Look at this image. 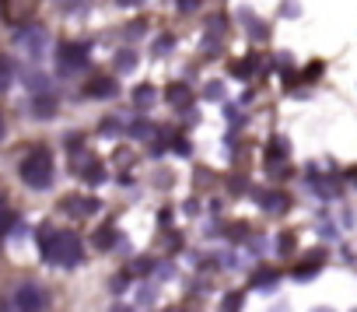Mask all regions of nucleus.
I'll return each mask as SVG.
<instances>
[{
  "label": "nucleus",
  "instance_id": "obj_1",
  "mask_svg": "<svg viewBox=\"0 0 357 312\" xmlns=\"http://www.w3.org/2000/svg\"><path fill=\"white\" fill-rule=\"evenodd\" d=\"M39 246H43L46 263H56V267H77L81 263V239L74 232H53L50 225H43Z\"/></svg>",
  "mask_w": 357,
  "mask_h": 312
},
{
  "label": "nucleus",
  "instance_id": "obj_2",
  "mask_svg": "<svg viewBox=\"0 0 357 312\" xmlns=\"http://www.w3.org/2000/svg\"><path fill=\"white\" fill-rule=\"evenodd\" d=\"M18 176L25 179V186H32V190H50L53 186V158L46 151H32V154H25L22 158V165H18Z\"/></svg>",
  "mask_w": 357,
  "mask_h": 312
},
{
  "label": "nucleus",
  "instance_id": "obj_3",
  "mask_svg": "<svg viewBox=\"0 0 357 312\" xmlns=\"http://www.w3.org/2000/svg\"><path fill=\"white\" fill-rule=\"evenodd\" d=\"M11 305H15V312H46L50 295H46V288H43V284L25 281V284H18V288H15Z\"/></svg>",
  "mask_w": 357,
  "mask_h": 312
},
{
  "label": "nucleus",
  "instance_id": "obj_4",
  "mask_svg": "<svg viewBox=\"0 0 357 312\" xmlns=\"http://www.w3.org/2000/svg\"><path fill=\"white\" fill-rule=\"evenodd\" d=\"M15 46H18L29 60H43L46 50H50V36H46L43 25H25V29L15 36Z\"/></svg>",
  "mask_w": 357,
  "mask_h": 312
},
{
  "label": "nucleus",
  "instance_id": "obj_5",
  "mask_svg": "<svg viewBox=\"0 0 357 312\" xmlns=\"http://www.w3.org/2000/svg\"><path fill=\"white\" fill-rule=\"evenodd\" d=\"M98 211V200L95 197H67L63 200V214H70V218H88V214H95Z\"/></svg>",
  "mask_w": 357,
  "mask_h": 312
},
{
  "label": "nucleus",
  "instance_id": "obj_6",
  "mask_svg": "<svg viewBox=\"0 0 357 312\" xmlns=\"http://www.w3.org/2000/svg\"><path fill=\"white\" fill-rule=\"evenodd\" d=\"M84 64H88L84 46H63L60 50V70H81Z\"/></svg>",
  "mask_w": 357,
  "mask_h": 312
},
{
  "label": "nucleus",
  "instance_id": "obj_7",
  "mask_svg": "<svg viewBox=\"0 0 357 312\" xmlns=\"http://www.w3.org/2000/svg\"><path fill=\"white\" fill-rule=\"evenodd\" d=\"M116 91H119V84L112 77H91L84 84V95H91V98H112Z\"/></svg>",
  "mask_w": 357,
  "mask_h": 312
},
{
  "label": "nucleus",
  "instance_id": "obj_8",
  "mask_svg": "<svg viewBox=\"0 0 357 312\" xmlns=\"http://www.w3.org/2000/svg\"><path fill=\"white\" fill-rule=\"evenodd\" d=\"M56 109H60V102H56L53 95H36V98H32V105H29V112H32L36 119H53V116H56Z\"/></svg>",
  "mask_w": 357,
  "mask_h": 312
},
{
  "label": "nucleus",
  "instance_id": "obj_9",
  "mask_svg": "<svg viewBox=\"0 0 357 312\" xmlns=\"http://www.w3.org/2000/svg\"><path fill=\"white\" fill-rule=\"evenodd\" d=\"M11 84H15V64H11V57H0V95Z\"/></svg>",
  "mask_w": 357,
  "mask_h": 312
},
{
  "label": "nucleus",
  "instance_id": "obj_10",
  "mask_svg": "<svg viewBox=\"0 0 357 312\" xmlns=\"http://www.w3.org/2000/svg\"><path fill=\"white\" fill-rule=\"evenodd\" d=\"M319 263H322V253H315V256H312L308 263H301L294 277H298V281H308V277H315V267H319Z\"/></svg>",
  "mask_w": 357,
  "mask_h": 312
},
{
  "label": "nucleus",
  "instance_id": "obj_11",
  "mask_svg": "<svg viewBox=\"0 0 357 312\" xmlns=\"http://www.w3.org/2000/svg\"><path fill=\"white\" fill-rule=\"evenodd\" d=\"M77 172H81V176H84V179H91V183H98V179H102V176H105V172H102V165H98V162H95V158H88V165H84V169H81V165H77Z\"/></svg>",
  "mask_w": 357,
  "mask_h": 312
},
{
  "label": "nucleus",
  "instance_id": "obj_12",
  "mask_svg": "<svg viewBox=\"0 0 357 312\" xmlns=\"http://www.w3.org/2000/svg\"><path fill=\"white\" fill-rule=\"evenodd\" d=\"M133 102H137V105H144V109H147V105H151V102H154V88H151V84H140V88H137V91H133Z\"/></svg>",
  "mask_w": 357,
  "mask_h": 312
},
{
  "label": "nucleus",
  "instance_id": "obj_13",
  "mask_svg": "<svg viewBox=\"0 0 357 312\" xmlns=\"http://www.w3.org/2000/svg\"><path fill=\"white\" fill-rule=\"evenodd\" d=\"M259 200H263L266 211H284V207H287V197H280V193H266V197H259Z\"/></svg>",
  "mask_w": 357,
  "mask_h": 312
},
{
  "label": "nucleus",
  "instance_id": "obj_14",
  "mask_svg": "<svg viewBox=\"0 0 357 312\" xmlns=\"http://www.w3.org/2000/svg\"><path fill=\"white\" fill-rule=\"evenodd\" d=\"M95 242H98V249H112V242H116V232L105 225V228H98V232H95Z\"/></svg>",
  "mask_w": 357,
  "mask_h": 312
},
{
  "label": "nucleus",
  "instance_id": "obj_15",
  "mask_svg": "<svg viewBox=\"0 0 357 312\" xmlns=\"http://www.w3.org/2000/svg\"><path fill=\"white\" fill-rule=\"evenodd\" d=\"M25 84H29L32 91H46V88H50V77H46V74H32V77H25Z\"/></svg>",
  "mask_w": 357,
  "mask_h": 312
},
{
  "label": "nucleus",
  "instance_id": "obj_16",
  "mask_svg": "<svg viewBox=\"0 0 357 312\" xmlns=\"http://www.w3.org/2000/svg\"><path fill=\"white\" fill-rule=\"evenodd\" d=\"M165 95H168V98H172V102H186V98H190V91H186V88H183V84H172V88H168V91H165Z\"/></svg>",
  "mask_w": 357,
  "mask_h": 312
},
{
  "label": "nucleus",
  "instance_id": "obj_17",
  "mask_svg": "<svg viewBox=\"0 0 357 312\" xmlns=\"http://www.w3.org/2000/svg\"><path fill=\"white\" fill-rule=\"evenodd\" d=\"M172 46H175V39H172V36H161V39H158V43H154V53H158V57H161V53H168V50H172Z\"/></svg>",
  "mask_w": 357,
  "mask_h": 312
},
{
  "label": "nucleus",
  "instance_id": "obj_18",
  "mask_svg": "<svg viewBox=\"0 0 357 312\" xmlns=\"http://www.w3.org/2000/svg\"><path fill=\"white\" fill-rule=\"evenodd\" d=\"M238 305H242V295H228V298H225V309H221V312H238Z\"/></svg>",
  "mask_w": 357,
  "mask_h": 312
},
{
  "label": "nucleus",
  "instance_id": "obj_19",
  "mask_svg": "<svg viewBox=\"0 0 357 312\" xmlns=\"http://www.w3.org/2000/svg\"><path fill=\"white\" fill-rule=\"evenodd\" d=\"M175 4H178V11H183V15H190V11L200 8V0H175Z\"/></svg>",
  "mask_w": 357,
  "mask_h": 312
},
{
  "label": "nucleus",
  "instance_id": "obj_20",
  "mask_svg": "<svg viewBox=\"0 0 357 312\" xmlns=\"http://www.w3.org/2000/svg\"><path fill=\"white\" fill-rule=\"evenodd\" d=\"M151 267H154V260H137V263H133V274H137V277H144Z\"/></svg>",
  "mask_w": 357,
  "mask_h": 312
},
{
  "label": "nucleus",
  "instance_id": "obj_21",
  "mask_svg": "<svg viewBox=\"0 0 357 312\" xmlns=\"http://www.w3.org/2000/svg\"><path fill=\"white\" fill-rule=\"evenodd\" d=\"M273 281H277V277H273V270H259V277H256L252 284H259V288H263V284H273Z\"/></svg>",
  "mask_w": 357,
  "mask_h": 312
},
{
  "label": "nucleus",
  "instance_id": "obj_22",
  "mask_svg": "<svg viewBox=\"0 0 357 312\" xmlns=\"http://www.w3.org/2000/svg\"><path fill=\"white\" fill-rule=\"evenodd\" d=\"M116 130H119L116 119H105V123H102V133H105V137H116Z\"/></svg>",
  "mask_w": 357,
  "mask_h": 312
},
{
  "label": "nucleus",
  "instance_id": "obj_23",
  "mask_svg": "<svg viewBox=\"0 0 357 312\" xmlns=\"http://www.w3.org/2000/svg\"><path fill=\"white\" fill-rule=\"evenodd\" d=\"M116 67H119V70H126V67H133V53H123V57L116 60Z\"/></svg>",
  "mask_w": 357,
  "mask_h": 312
},
{
  "label": "nucleus",
  "instance_id": "obj_24",
  "mask_svg": "<svg viewBox=\"0 0 357 312\" xmlns=\"http://www.w3.org/2000/svg\"><path fill=\"white\" fill-rule=\"evenodd\" d=\"M291 246H294V239L291 235H280V253H291Z\"/></svg>",
  "mask_w": 357,
  "mask_h": 312
},
{
  "label": "nucleus",
  "instance_id": "obj_25",
  "mask_svg": "<svg viewBox=\"0 0 357 312\" xmlns=\"http://www.w3.org/2000/svg\"><path fill=\"white\" fill-rule=\"evenodd\" d=\"M8 137V123H4V116H0V140Z\"/></svg>",
  "mask_w": 357,
  "mask_h": 312
},
{
  "label": "nucleus",
  "instance_id": "obj_26",
  "mask_svg": "<svg viewBox=\"0 0 357 312\" xmlns=\"http://www.w3.org/2000/svg\"><path fill=\"white\" fill-rule=\"evenodd\" d=\"M116 4H123V8H133V4H140V0H116Z\"/></svg>",
  "mask_w": 357,
  "mask_h": 312
}]
</instances>
